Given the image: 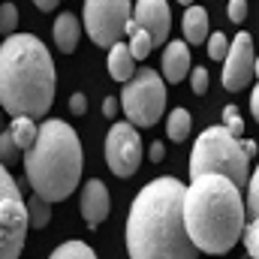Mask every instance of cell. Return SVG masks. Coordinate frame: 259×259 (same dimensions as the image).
Returning a JSON list of instances; mask_svg holds the SVG:
<instances>
[{"label":"cell","instance_id":"cell-1","mask_svg":"<svg viewBox=\"0 0 259 259\" xmlns=\"http://www.w3.org/2000/svg\"><path fill=\"white\" fill-rule=\"evenodd\" d=\"M187 184L172 175L148 181L127 214L130 259H199V247L184 220Z\"/></svg>","mask_w":259,"mask_h":259},{"label":"cell","instance_id":"cell-2","mask_svg":"<svg viewBox=\"0 0 259 259\" xmlns=\"http://www.w3.org/2000/svg\"><path fill=\"white\" fill-rule=\"evenodd\" d=\"M187 232L199 250L220 256L244 241L247 229V199L241 187L226 175H202L187 184L184 196Z\"/></svg>","mask_w":259,"mask_h":259},{"label":"cell","instance_id":"cell-3","mask_svg":"<svg viewBox=\"0 0 259 259\" xmlns=\"http://www.w3.org/2000/svg\"><path fill=\"white\" fill-rule=\"evenodd\" d=\"M0 103L12 118H42L55 103V64L33 33H12L0 46Z\"/></svg>","mask_w":259,"mask_h":259},{"label":"cell","instance_id":"cell-4","mask_svg":"<svg viewBox=\"0 0 259 259\" xmlns=\"http://www.w3.org/2000/svg\"><path fill=\"white\" fill-rule=\"evenodd\" d=\"M81 142L66 121H46L33 148L24 151V175L30 190L49 202H64L81 181Z\"/></svg>","mask_w":259,"mask_h":259},{"label":"cell","instance_id":"cell-5","mask_svg":"<svg viewBox=\"0 0 259 259\" xmlns=\"http://www.w3.org/2000/svg\"><path fill=\"white\" fill-rule=\"evenodd\" d=\"M202 175H226L238 187L250 184V154L229 127H208L190 151V181Z\"/></svg>","mask_w":259,"mask_h":259},{"label":"cell","instance_id":"cell-6","mask_svg":"<svg viewBox=\"0 0 259 259\" xmlns=\"http://www.w3.org/2000/svg\"><path fill=\"white\" fill-rule=\"evenodd\" d=\"M121 106L130 124L136 127H154L160 115L166 112V78L157 75V69L142 66L121 91Z\"/></svg>","mask_w":259,"mask_h":259},{"label":"cell","instance_id":"cell-7","mask_svg":"<svg viewBox=\"0 0 259 259\" xmlns=\"http://www.w3.org/2000/svg\"><path fill=\"white\" fill-rule=\"evenodd\" d=\"M30 226L27 202L9 169H0V259H18L24 247V235Z\"/></svg>","mask_w":259,"mask_h":259},{"label":"cell","instance_id":"cell-8","mask_svg":"<svg viewBox=\"0 0 259 259\" xmlns=\"http://www.w3.org/2000/svg\"><path fill=\"white\" fill-rule=\"evenodd\" d=\"M130 21V0H84V30L100 49L121 42Z\"/></svg>","mask_w":259,"mask_h":259},{"label":"cell","instance_id":"cell-9","mask_svg":"<svg viewBox=\"0 0 259 259\" xmlns=\"http://www.w3.org/2000/svg\"><path fill=\"white\" fill-rule=\"evenodd\" d=\"M106 163L118 178H130V175L139 172V166H142V136H139L136 124L121 121V124H115L109 130V136H106Z\"/></svg>","mask_w":259,"mask_h":259},{"label":"cell","instance_id":"cell-10","mask_svg":"<svg viewBox=\"0 0 259 259\" xmlns=\"http://www.w3.org/2000/svg\"><path fill=\"white\" fill-rule=\"evenodd\" d=\"M256 58L253 55V39H250V33H238L235 39H232V49H229V55H226V61H223V72H220V81H223V88L226 91H244L247 84H250V78L256 75Z\"/></svg>","mask_w":259,"mask_h":259},{"label":"cell","instance_id":"cell-11","mask_svg":"<svg viewBox=\"0 0 259 259\" xmlns=\"http://www.w3.org/2000/svg\"><path fill=\"white\" fill-rule=\"evenodd\" d=\"M139 27H145L154 36V46H163L172 30V12L166 0H136V15Z\"/></svg>","mask_w":259,"mask_h":259},{"label":"cell","instance_id":"cell-12","mask_svg":"<svg viewBox=\"0 0 259 259\" xmlns=\"http://www.w3.org/2000/svg\"><path fill=\"white\" fill-rule=\"evenodd\" d=\"M109 211H112V199H109L106 184L100 178H91L84 184V193H81V217H84V223L94 229L109 217Z\"/></svg>","mask_w":259,"mask_h":259},{"label":"cell","instance_id":"cell-13","mask_svg":"<svg viewBox=\"0 0 259 259\" xmlns=\"http://www.w3.org/2000/svg\"><path fill=\"white\" fill-rule=\"evenodd\" d=\"M190 64H193V61H190V46L181 42V39H172V42L166 46V52H163V78H166L169 84L184 81V78L193 72Z\"/></svg>","mask_w":259,"mask_h":259},{"label":"cell","instance_id":"cell-14","mask_svg":"<svg viewBox=\"0 0 259 259\" xmlns=\"http://www.w3.org/2000/svg\"><path fill=\"white\" fill-rule=\"evenodd\" d=\"M52 36H55V46H58L64 55H72L75 46H78V36H81V21H78V15H72V12H61V15L55 18Z\"/></svg>","mask_w":259,"mask_h":259},{"label":"cell","instance_id":"cell-15","mask_svg":"<svg viewBox=\"0 0 259 259\" xmlns=\"http://www.w3.org/2000/svg\"><path fill=\"white\" fill-rule=\"evenodd\" d=\"M109 75L115 78V81H124L127 84L130 78L139 72L136 69V55H133V49H130V42H115L112 49H109Z\"/></svg>","mask_w":259,"mask_h":259},{"label":"cell","instance_id":"cell-16","mask_svg":"<svg viewBox=\"0 0 259 259\" xmlns=\"http://www.w3.org/2000/svg\"><path fill=\"white\" fill-rule=\"evenodd\" d=\"M181 27H184V39L190 46H205L211 39V33H208V12L202 6H187Z\"/></svg>","mask_w":259,"mask_h":259},{"label":"cell","instance_id":"cell-17","mask_svg":"<svg viewBox=\"0 0 259 259\" xmlns=\"http://www.w3.org/2000/svg\"><path fill=\"white\" fill-rule=\"evenodd\" d=\"M190 130H193V118H190V112L184 106H178V109L169 112V118H166V136L172 142H184L190 136Z\"/></svg>","mask_w":259,"mask_h":259},{"label":"cell","instance_id":"cell-18","mask_svg":"<svg viewBox=\"0 0 259 259\" xmlns=\"http://www.w3.org/2000/svg\"><path fill=\"white\" fill-rule=\"evenodd\" d=\"M127 36H130V49H133L136 61H145V58L154 52V36H151L145 27H139V21H136V18L127 24Z\"/></svg>","mask_w":259,"mask_h":259},{"label":"cell","instance_id":"cell-19","mask_svg":"<svg viewBox=\"0 0 259 259\" xmlns=\"http://www.w3.org/2000/svg\"><path fill=\"white\" fill-rule=\"evenodd\" d=\"M12 136H15V142H18V148L21 151H27V148H33V142H36V136H39V127H36V121L30 118V115H18V118H12Z\"/></svg>","mask_w":259,"mask_h":259},{"label":"cell","instance_id":"cell-20","mask_svg":"<svg viewBox=\"0 0 259 259\" xmlns=\"http://www.w3.org/2000/svg\"><path fill=\"white\" fill-rule=\"evenodd\" d=\"M49 205H52L49 199H42L36 193H33V199H27V214H30V226L33 229H46L49 226V220H52V208Z\"/></svg>","mask_w":259,"mask_h":259},{"label":"cell","instance_id":"cell-21","mask_svg":"<svg viewBox=\"0 0 259 259\" xmlns=\"http://www.w3.org/2000/svg\"><path fill=\"white\" fill-rule=\"evenodd\" d=\"M49 259H97V253H94L84 241H64L61 247L52 250Z\"/></svg>","mask_w":259,"mask_h":259},{"label":"cell","instance_id":"cell-22","mask_svg":"<svg viewBox=\"0 0 259 259\" xmlns=\"http://www.w3.org/2000/svg\"><path fill=\"white\" fill-rule=\"evenodd\" d=\"M229 49H232V42L226 39V33H211V39H208V58L211 61H226Z\"/></svg>","mask_w":259,"mask_h":259},{"label":"cell","instance_id":"cell-23","mask_svg":"<svg viewBox=\"0 0 259 259\" xmlns=\"http://www.w3.org/2000/svg\"><path fill=\"white\" fill-rule=\"evenodd\" d=\"M244 247H247V253L253 259H259V214L250 217V223L244 229Z\"/></svg>","mask_w":259,"mask_h":259},{"label":"cell","instance_id":"cell-24","mask_svg":"<svg viewBox=\"0 0 259 259\" xmlns=\"http://www.w3.org/2000/svg\"><path fill=\"white\" fill-rule=\"evenodd\" d=\"M15 24H18V9H15V3H3V6H0V30H3V36H12V33H15Z\"/></svg>","mask_w":259,"mask_h":259},{"label":"cell","instance_id":"cell-25","mask_svg":"<svg viewBox=\"0 0 259 259\" xmlns=\"http://www.w3.org/2000/svg\"><path fill=\"white\" fill-rule=\"evenodd\" d=\"M223 127H229L232 136H238V139L244 136V121L238 118V109H235V106H226V109H223Z\"/></svg>","mask_w":259,"mask_h":259},{"label":"cell","instance_id":"cell-26","mask_svg":"<svg viewBox=\"0 0 259 259\" xmlns=\"http://www.w3.org/2000/svg\"><path fill=\"white\" fill-rule=\"evenodd\" d=\"M247 214H259V166L253 169V178L247 184Z\"/></svg>","mask_w":259,"mask_h":259},{"label":"cell","instance_id":"cell-27","mask_svg":"<svg viewBox=\"0 0 259 259\" xmlns=\"http://www.w3.org/2000/svg\"><path fill=\"white\" fill-rule=\"evenodd\" d=\"M190 88H193V94H205L208 91V69L205 66H193V72H190Z\"/></svg>","mask_w":259,"mask_h":259},{"label":"cell","instance_id":"cell-28","mask_svg":"<svg viewBox=\"0 0 259 259\" xmlns=\"http://www.w3.org/2000/svg\"><path fill=\"white\" fill-rule=\"evenodd\" d=\"M226 15H229V21L241 24L247 15V0H226Z\"/></svg>","mask_w":259,"mask_h":259},{"label":"cell","instance_id":"cell-29","mask_svg":"<svg viewBox=\"0 0 259 259\" xmlns=\"http://www.w3.org/2000/svg\"><path fill=\"white\" fill-rule=\"evenodd\" d=\"M15 151H18V142L12 136V130H3V136H0V154H3V160H12Z\"/></svg>","mask_w":259,"mask_h":259},{"label":"cell","instance_id":"cell-30","mask_svg":"<svg viewBox=\"0 0 259 259\" xmlns=\"http://www.w3.org/2000/svg\"><path fill=\"white\" fill-rule=\"evenodd\" d=\"M69 112L72 115H84L88 112V97L84 94H72L69 97Z\"/></svg>","mask_w":259,"mask_h":259},{"label":"cell","instance_id":"cell-31","mask_svg":"<svg viewBox=\"0 0 259 259\" xmlns=\"http://www.w3.org/2000/svg\"><path fill=\"white\" fill-rule=\"evenodd\" d=\"M118 112H124L121 100H115V97H106V100H103V115H106V118H115Z\"/></svg>","mask_w":259,"mask_h":259},{"label":"cell","instance_id":"cell-32","mask_svg":"<svg viewBox=\"0 0 259 259\" xmlns=\"http://www.w3.org/2000/svg\"><path fill=\"white\" fill-rule=\"evenodd\" d=\"M148 157H151L154 163H160V160L166 157V145H163V142H154V145L148 148Z\"/></svg>","mask_w":259,"mask_h":259},{"label":"cell","instance_id":"cell-33","mask_svg":"<svg viewBox=\"0 0 259 259\" xmlns=\"http://www.w3.org/2000/svg\"><path fill=\"white\" fill-rule=\"evenodd\" d=\"M250 112H253V118H256V124H259V84L253 88V94H250Z\"/></svg>","mask_w":259,"mask_h":259},{"label":"cell","instance_id":"cell-34","mask_svg":"<svg viewBox=\"0 0 259 259\" xmlns=\"http://www.w3.org/2000/svg\"><path fill=\"white\" fill-rule=\"evenodd\" d=\"M33 3H36V6H39L42 12H52V9L58 6V0H33Z\"/></svg>","mask_w":259,"mask_h":259},{"label":"cell","instance_id":"cell-35","mask_svg":"<svg viewBox=\"0 0 259 259\" xmlns=\"http://www.w3.org/2000/svg\"><path fill=\"white\" fill-rule=\"evenodd\" d=\"M241 142H244V148H247V154L253 157V154H256V142H253V139H241Z\"/></svg>","mask_w":259,"mask_h":259},{"label":"cell","instance_id":"cell-36","mask_svg":"<svg viewBox=\"0 0 259 259\" xmlns=\"http://www.w3.org/2000/svg\"><path fill=\"white\" fill-rule=\"evenodd\" d=\"M178 3H184V6H193V0H178Z\"/></svg>","mask_w":259,"mask_h":259},{"label":"cell","instance_id":"cell-37","mask_svg":"<svg viewBox=\"0 0 259 259\" xmlns=\"http://www.w3.org/2000/svg\"><path fill=\"white\" fill-rule=\"evenodd\" d=\"M256 78H259V58H256Z\"/></svg>","mask_w":259,"mask_h":259},{"label":"cell","instance_id":"cell-38","mask_svg":"<svg viewBox=\"0 0 259 259\" xmlns=\"http://www.w3.org/2000/svg\"><path fill=\"white\" fill-rule=\"evenodd\" d=\"M244 259H253V256H250V253H247V256H244Z\"/></svg>","mask_w":259,"mask_h":259}]
</instances>
